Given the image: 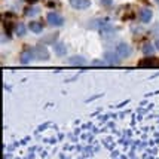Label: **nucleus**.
I'll list each match as a JSON object with an SVG mask.
<instances>
[{
    "label": "nucleus",
    "instance_id": "f257e3e1",
    "mask_svg": "<svg viewBox=\"0 0 159 159\" xmlns=\"http://www.w3.org/2000/svg\"><path fill=\"white\" fill-rule=\"evenodd\" d=\"M48 22L52 25V27H61L64 24V20H62L61 15H58L57 12H49L48 14Z\"/></svg>",
    "mask_w": 159,
    "mask_h": 159
},
{
    "label": "nucleus",
    "instance_id": "f03ea898",
    "mask_svg": "<svg viewBox=\"0 0 159 159\" xmlns=\"http://www.w3.org/2000/svg\"><path fill=\"white\" fill-rule=\"evenodd\" d=\"M139 66L140 67H158L159 69V58H144V60H141L139 61Z\"/></svg>",
    "mask_w": 159,
    "mask_h": 159
},
{
    "label": "nucleus",
    "instance_id": "7ed1b4c3",
    "mask_svg": "<svg viewBox=\"0 0 159 159\" xmlns=\"http://www.w3.org/2000/svg\"><path fill=\"white\" fill-rule=\"evenodd\" d=\"M116 52H118V55L120 58H126V57H129V54H131V48L126 43H119L118 46H116Z\"/></svg>",
    "mask_w": 159,
    "mask_h": 159
},
{
    "label": "nucleus",
    "instance_id": "20e7f679",
    "mask_svg": "<svg viewBox=\"0 0 159 159\" xmlns=\"http://www.w3.org/2000/svg\"><path fill=\"white\" fill-rule=\"evenodd\" d=\"M119 58L120 57L118 55V52H107L106 55H104V61L107 62V64H111V66H116V64H119Z\"/></svg>",
    "mask_w": 159,
    "mask_h": 159
},
{
    "label": "nucleus",
    "instance_id": "39448f33",
    "mask_svg": "<svg viewBox=\"0 0 159 159\" xmlns=\"http://www.w3.org/2000/svg\"><path fill=\"white\" fill-rule=\"evenodd\" d=\"M75 9H86L89 7V0H69Z\"/></svg>",
    "mask_w": 159,
    "mask_h": 159
},
{
    "label": "nucleus",
    "instance_id": "423d86ee",
    "mask_svg": "<svg viewBox=\"0 0 159 159\" xmlns=\"http://www.w3.org/2000/svg\"><path fill=\"white\" fill-rule=\"evenodd\" d=\"M34 55L39 58V60H46L49 57V54H48V49L45 48V46H37V48H34Z\"/></svg>",
    "mask_w": 159,
    "mask_h": 159
},
{
    "label": "nucleus",
    "instance_id": "0eeeda50",
    "mask_svg": "<svg viewBox=\"0 0 159 159\" xmlns=\"http://www.w3.org/2000/svg\"><path fill=\"white\" fill-rule=\"evenodd\" d=\"M67 64H70V66H85L86 61L82 57H71V58L67 60Z\"/></svg>",
    "mask_w": 159,
    "mask_h": 159
},
{
    "label": "nucleus",
    "instance_id": "6e6552de",
    "mask_svg": "<svg viewBox=\"0 0 159 159\" xmlns=\"http://www.w3.org/2000/svg\"><path fill=\"white\" fill-rule=\"evenodd\" d=\"M33 58H34V52L33 51H25V52L21 54V62L22 64H28Z\"/></svg>",
    "mask_w": 159,
    "mask_h": 159
},
{
    "label": "nucleus",
    "instance_id": "1a4fd4ad",
    "mask_svg": "<svg viewBox=\"0 0 159 159\" xmlns=\"http://www.w3.org/2000/svg\"><path fill=\"white\" fill-rule=\"evenodd\" d=\"M152 11L150 9H143L141 12H140V20H141V22H149V21L152 20Z\"/></svg>",
    "mask_w": 159,
    "mask_h": 159
},
{
    "label": "nucleus",
    "instance_id": "9d476101",
    "mask_svg": "<svg viewBox=\"0 0 159 159\" xmlns=\"http://www.w3.org/2000/svg\"><path fill=\"white\" fill-rule=\"evenodd\" d=\"M30 30L34 31V33H40L43 30V24L39 22V21H33V22H30Z\"/></svg>",
    "mask_w": 159,
    "mask_h": 159
},
{
    "label": "nucleus",
    "instance_id": "9b49d317",
    "mask_svg": "<svg viewBox=\"0 0 159 159\" xmlns=\"http://www.w3.org/2000/svg\"><path fill=\"white\" fill-rule=\"evenodd\" d=\"M101 33H103L104 36L111 34V33H113V27H111L109 22H106V24H103V25H101Z\"/></svg>",
    "mask_w": 159,
    "mask_h": 159
},
{
    "label": "nucleus",
    "instance_id": "f8f14e48",
    "mask_svg": "<svg viewBox=\"0 0 159 159\" xmlns=\"http://www.w3.org/2000/svg\"><path fill=\"white\" fill-rule=\"evenodd\" d=\"M16 34H18V36H24V34H25V25H24L22 22H20V24L16 25Z\"/></svg>",
    "mask_w": 159,
    "mask_h": 159
},
{
    "label": "nucleus",
    "instance_id": "ddd939ff",
    "mask_svg": "<svg viewBox=\"0 0 159 159\" xmlns=\"http://www.w3.org/2000/svg\"><path fill=\"white\" fill-rule=\"evenodd\" d=\"M55 52L57 54H60V55L66 54V48H64V45H62V43H57L55 45Z\"/></svg>",
    "mask_w": 159,
    "mask_h": 159
},
{
    "label": "nucleus",
    "instance_id": "4468645a",
    "mask_svg": "<svg viewBox=\"0 0 159 159\" xmlns=\"http://www.w3.org/2000/svg\"><path fill=\"white\" fill-rule=\"evenodd\" d=\"M153 51H155V46H153V45H144V48H143V52H144L146 55L153 54Z\"/></svg>",
    "mask_w": 159,
    "mask_h": 159
},
{
    "label": "nucleus",
    "instance_id": "2eb2a0df",
    "mask_svg": "<svg viewBox=\"0 0 159 159\" xmlns=\"http://www.w3.org/2000/svg\"><path fill=\"white\" fill-rule=\"evenodd\" d=\"M92 66H107V62L104 61V62H101V61H94L92 62Z\"/></svg>",
    "mask_w": 159,
    "mask_h": 159
},
{
    "label": "nucleus",
    "instance_id": "dca6fc26",
    "mask_svg": "<svg viewBox=\"0 0 159 159\" xmlns=\"http://www.w3.org/2000/svg\"><path fill=\"white\" fill-rule=\"evenodd\" d=\"M101 3H103V5H110L111 0H101Z\"/></svg>",
    "mask_w": 159,
    "mask_h": 159
},
{
    "label": "nucleus",
    "instance_id": "f3484780",
    "mask_svg": "<svg viewBox=\"0 0 159 159\" xmlns=\"http://www.w3.org/2000/svg\"><path fill=\"white\" fill-rule=\"evenodd\" d=\"M155 46H156V49H159V40H156V43H155Z\"/></svg>",
    "mask_w": 159,
    "mask_h": 159
},
{
    "label": "nucleus",
    "instance_id": "a211bd4d",
    "mask_svg": "<svg viewBox=\"0 0 159 159\" xmlns=\"http://www.w3.org/2000/svg\"><path fill=\"white\" fill-rule=\"evenodd\" d=\"M156 2H158V3H159V0H156Z\"/></svg>",
    "mask_w": 159,
    "mask_h": 159
}]
</instances>
